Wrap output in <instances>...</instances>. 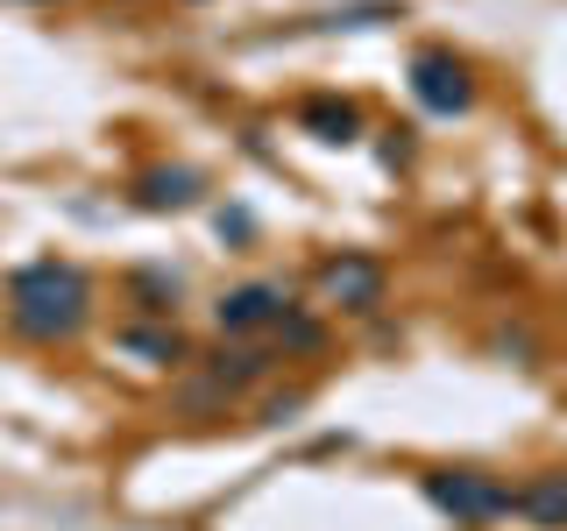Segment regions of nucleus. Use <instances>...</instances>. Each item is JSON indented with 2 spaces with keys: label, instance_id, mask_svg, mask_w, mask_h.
Returning <instances> with one entry per match:
<instances>
[{
  "label": "nucleus",
  "instance_id": "obj_6",
  "mask_svg": "<svg viewBox=\"0 0 567 531\" xmlns=\"http://www.w3.org/2000/svg\"><path fill=\"white\" fill-rule=\"evenodd\" d=\"M511 518L539 524V531H567V468H539L511 489Z\"/></svg>",
  "mask_w": 567,
  "mask_h": 531
},
{
  "label": "nucleus",
  "instance_id": "obj_12",
  "mask_svg": "<svg viewBox=\"0 0 567 531\" xmlns=\"http://www.w3.org/2000/svg\"><path fill=\"white\" fill-rule=\"evenodd\" d=\"M135 291L150 298V312H171V298H177V277H164V270H142V277H135Z\"/></svg>",
  "mask_w": 567,
  "mask_h": 531
},
{
  "label": "nucleus",
  "instance_id": "obj_1",
  "mask_svg": "<svg viewBox=\"0 0 567 531\" xmlns=\"http://www.w3.org/2000/svg\"><path fill=\"white\" fill-rule=\"evenodd\" d=\"M8 326L35 347L79 341V333L93 326V277H85L79 262H58V256L22 262V270L8 277Z\"/></svg>",
  "mask_w": 567,
  "mask_h": 531
},
{
  "label": "nucleus",
  "instance_id": "obj_9",
  "mask_svg": "<svg viewBox=\"0 0 567 531\" xmlns=\"http://www.w3.org/2000/svg\"><path fill=\"white\" fill-rule=\"evenodd\" d=\"M298 121H306V135H319V142H354L362 135L354 100H333V93H312L306 106H298Z\"/></svg>",
  "mask_w": 567,
  "mask_h": 531
},
{
  "label": "nucleus",
  "instance_id": "obj_3",
  "mask_svg": "<svg viewBox=\"0 0 567 531\" xmlns=\"http://www.w3.org/2000/svg\"><path fill=\"white\" fill-rule=\"evenodd\" d=\"M383 262L362 256V248H341V256L319 262V305L327 312H377L383 305Z\"/></svg>",
  "mask_w": 567,
  "mask_h": 531
},
{
  "label": "nucleus",
  "instance_id": "obj_11",
  "mask_svg": "<svg viewBox=\"0 0 567 531\" xmlns=\"http://www.w3.org/2000/svg\"><path fill=\"white\" fill-rule=\"evenodd\" d=\"M319 341H327V326H319V319H306L298 305L277 319V347H284V354H312Z\"/></svg>",
  "mask_w": 567,
  "mask_h": 531
},
{
  "label": "nucleus",
  "instance_id": "obj_2",
  "mask_svg": "<svg viewBox=\"0 0 567 531\" xmlns=\"http://www.w3.org/2000/svg\"><path fill=\"white\" fill-rule=\"evenodd\" d=\"M425 496H433L454 524L511 518V482H496V475H483V468H433V475H425Z\"/></svg>",
  "mask_w": 567,
  "mask_h": 531
},
{
  "label": "nucleus",
  "instance_id": "obj_13",
  "mask_svg": "<svg viewBox=\"0 0 567 531\" xmlns=\"http://www.w3.org/2000/svg\"><path fill=\"white\" fill-rule=\"evenodd\" d=\"M291 412H306V389H284V397H270V404H262V425H284Z\"/></svg>",
  "mask_w": 567,
  "mask_h": 531
},
{
  "label": "nucleus",
  "instance_id": "obj_10",
  "mask_svg": "<svg viewBox=\"0 0 567 531\" xmlns=\"http://www.w3.org/2000/svg\"><path fill=\"white\" fill-rule=\"evenodd\" d=\"M121 347L142 354V362H185V341H177V326H121Z\"/></svg>",
  "mask_w": 567,
  "mask_h": 531
},
{
  "label": "nucleus",
  "instance_id": "obj_8",
  "mask_svg": "<svg viewBox=\"0 0 567 531\" xmlns=\"http://www.w3.org/2000/svg\"><path fill=\"white\" fill-rule=\"evenodd\" d=\"M270 362H277L270 347H220V354L206 362V383L220 389V397H241L248 383H262V376H270Z\"/></svg>",
  "mask_w": 567,
  "mask_h": 531
},
{
  "label": "nucleus",
  "instance_id": "obj_5",
  "mask_svg": "<svg viewBox=\"0 0 567 531\" xmlns=\"http://www.w3.org/2000/svg\"><path fill=\"white\" fill-rule=\"evenodd\" d=\"M412 93H419L425 114H468L475 79H468V64H461L454 50H419L412 58Z\"/></svg>",
  "mask_w": 567,
  "mask_h": 531
},
{
  "label": "nucleus",
  "instance_id": "obj_4",
  "mask_svg": "<svg viewBox=\"0 0 567 531\" xmlns=\"http://www.w3.org/2000/svg\"><path fill=\"white\" fill-rule=\"evenodd\" d=\"M291 312V291H284L277 277H256V283H235V291H220V305H213V319H220L227 341H248V333H277V319Z\"/></svg>",
  "mask_w": 567,
  "mask_h": 531
},
{
  "label": "nucleus",
  "instance_id": "obj_7",
  "mask_svg": "<svg viewBox=\"0 0 567 531\" xmlns=\"http://www.w3.org/2000/svg\"><path fill=\"white\" fill-rule=\"evenodd\" d=\"M199 191H206V177H199V170H185V164H171V170H142V177H135V199L150 206V212H185V206H199Z\"/></svg>",
  "mask_w": 567,
  "mask_h": 531
}]
</instances>
